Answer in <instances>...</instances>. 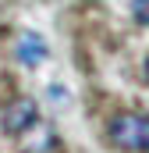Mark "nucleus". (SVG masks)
Masks as SVG:
<instances>
[{"label": "nucleus", "instance_id": "20e7f679", "mask_svg": "<svg viewBox=\"0 0 149 153\" xmlns=\"http://www.w3.org/2000/svg\"><path fill=\"white\" fill-rule=\"evenodd\" d=\"M18 61L21 64H29V68H36V64H43V57H46V43L36 36V32H29V36L18 39Z\"/></svg>", "mask_w": 149, "mask_h": 153}, {"label": "nucleus", "instance_id": "7ed1b4c3", "mask_svg": "<svg viewBox=\"0 0 149 153\" xmlns=\"http://www.w3.org/2000/svg\"><path fill=\"white\" fill-rule=\"evenodd\" d=\"M21 143H25V153H50L53 150V128H50L43 117H36V121L21 132Z\"/></svg>", "mask_w": 149, "mask_h": 153}, {"label": "nucleus", "instance_id": "423d86ee", "mask_svg": "<svg viewBox=\"0 0 149 153\" xmlns=\"http://www.w3.org/2000/svg\"><path fill=\"white\" fill-rule=\"evenodd\" d=\"M142 75H146V82H149V57H146V64H142Z\"/></svg>", "mask_w": 149, "mask_h": 153}, {"label": "nucleus", "instance_id": "f257e3e1", "mask_svg": "<svg viewBox=\"0 0 149 153\" xmlns=\"http://www.w3.org/2000/svg\"><path fill=\"white\" fill-rule=\"evenodd\" d=\"M110 139L128 153H149V114H114Z\"/></svg>", "mask_w": 149, "mask_h": 153}, {"label": "nucleus", "instance_id": "39448f33", "mask_svg": "<svg viewBox=\"0 0 149 153\" xmlns=\"http://www.w3.org/2000/svg\"><path fill=\"white\" fill-rule=\"evenodd\" d=\"M131 7H135V18H139L142 25H149V0H135Z\"/></svg>", "mask_w": 149, "mask_h": 153}, {"label": "nucleus", "instance_id": "f03ea898", "mask_svg": "<svg viewBox=\"0 0 149 153\" xmlns=\"http://www.w3.org/2000/svg\"><path fill=\"white\" fill-rule=\"evenodd\" d=\"M36 117H39L36 100L18 96V100H11V103H7V111H4V117H0V128H4L7 135H21V132H25Z\"/></svg>", "mask_w": 149, "mask_h": 153}]
</instances>
